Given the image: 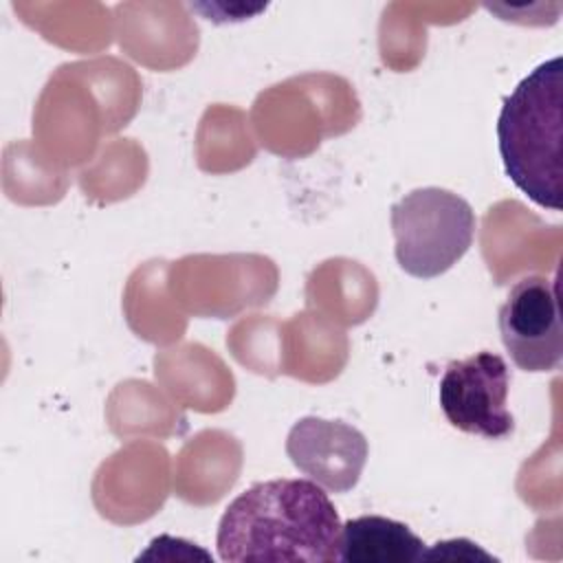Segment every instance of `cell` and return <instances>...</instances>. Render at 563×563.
I'll list each match as a JSON object with an SVG mask.
<instances>
[{"label": "cell", "instance_id": "cell-4", "mask_svg": "<svg viewBox=\"0 0 563 563\" xmlns=\"http://www.w3.org/2000/svg\"><path fill=\"white\" fill-rule=\"evenodd\" d=\"M508 389L510 369L506 361L482 350L444 367L438 400L451 427L486 440H506L515 433Z\"/></svg>", "mask_w": 563, "mask_h": 563}, {"label": "cell", "instance_id": "cell-8", "mask_svg": "<svg viewBox=\"0 0 563 563\" xmlns=\"http://www.w3.org/2000/svg\"><path fill=\"white\" fill-rule=\"evenodd\" d=\"M435 559H444V561H455V559H462V561H497V556L482 550L477 543H473L468 539L438 541L433 548L424 550L422 561H435Z\"/></svg>", "mask_w": 563, "mask_h": 563}, {"label": "cell", "instance_id": "cell-6", "mask_svg": "<svg viewBox=\"0 0 563 563\" xmlns=\"http://www.w3.org/2000/svg\"><path fill=\"white\" fill-rule=\"evenodd\" d=\"M286 455L328 493H347L361 479L369 446L365 435L347 422L306 416L290 427Z\"/></svg>", "mask_w": 563, "mask_h": 563}, {"label": "cell", "instance_id": "cell-3", "mask_svg": "<svg viewBox=\"0 0 563 563\" xmlns=\"http://www.w3.org/2000/svg\"><path fill=\"white\" fill-rule=\"evenodd\" d=\"M398 266L418 279H433L457 264L475 238V211L442 187L405 194L389 213Z\"/></svg>", "mask_w": 563, "mask_h": 563}, {"label": "cell", "instance_id": "cell-5", "mask_svg": "<svg viewBox=\"0 0 563 563\" xmlns=\"http://www.w3.org/2000/svg\"><path fill=\"white\" fill-rule=\"evenodd\" d=\"M501 343L523 372H554L563 358V328L556 279L526 275L517 279L497 314Z\"/></svg>", "mask_w": 563, "mask_h": 563}, {"label": "cell", "instance_id": "cell-7", "mask_svg": "<svg viewBox=\"0 0 563 563\" xmlns=\"http://www.w3.org/2000/svg\"><path fill=\"white\" fill-rule=\"evenodd\" d=\"M424 541L402 521L383 515H363L341 526V563H418Z\"/></svg>", "mask_w": 563, "mask_h": 563}, {"label": "cell", "instance_id": "cell-2", "mask_svg": "<svg viewBox=\"0 0 563 563\" xmlns=\"http://www.w3.org/2000/svg\"><path fill=\"white\" fill-rule=\"evenodd\" d=\"M563 62L545 59L504 99L497 147L506 176L534 205L561 211Z\"/></svg>", "mask_w": 563, "mask_h": 563}, {"label": "cell", "instance_id": "cell-1", "mask_svg": "<svg viewBox=\"0 0 563 563\" xmlns=\"http://www.w3.org/2000/svg\"><path fill=\"white\" fill-rule=\"evenodd\" d=\"M341 519L312 479H266L242 490L222 512L216 548L227 563L339 561Z\"/></svg>", "mask_w": 563, "mask_h": 563}]
</instances>
